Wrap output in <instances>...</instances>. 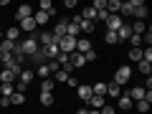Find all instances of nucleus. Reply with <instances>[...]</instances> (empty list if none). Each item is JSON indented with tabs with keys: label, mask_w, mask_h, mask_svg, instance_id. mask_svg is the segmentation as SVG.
<instances>
[{
	"label": "nucleus",
	"mask_w": 152,
	"mask_h": 114,
	"mask_svg": "<svg viewBox=\"0 0 152 114\" xmlns=\"http://www.w3.org/2000/svg\"><path fill=\"white\" fill-rule=\"evenodd\" d=\"M18 48L23 51V56H28V58H31V56L38 51V41H36V36H28L26 41H18Z\"/></svg>",
	"instance_id": "f257e3e1"
},
{
	"label": "nucleus",
	"mask_w": 152,
	"mask_h": 114,
	"mask_svg": "<svg viewBox=\"0 0 152 114\" xmlns=\"http://www.w3.org/2000/svg\"><path fill=\"white\" fill-rule=\"evenodd\" d=\"M56 43H58V51H61V53H66V56H71V53L76 51V38H71V36L58 38Z\"/></svg>",
	"instance_id": "f03ea898"
},
{
	"label": "nucleus",
	"mask_w": 152,
	"mask_h": 114,
	"mask_svg": "<svg viewBox=\"0 0 152 114\" xmlns=\"http://www.w3.org/2000/svg\"><path fill=\"white\" fill-rule=\"evenodd\" d=\"M129 79H132V69H129V66H122V69L114 74V84H119V86H124Z\"/></svg>",
	"instance_id": "7ed1b4c3"
},
{
	"label": "nucleus",
	"mask_w": 152,
	"mask_h": 114,
	"mask_svg": "<svg viewBox=\"0 0 152 114\" xmlns=\"http://www.w3.org/2000/svg\"><path fill=\"white\" fill-rule=\"evenodd\" d=\"M71 23H76V26H79V31H81L84 36H91V33H94V23H91V20H84L81 15H79V18H74Z\"/></svg>",
	"instance_id": "20e7f679"
},
{
	"label": "nucleus",
	"mask_w": 152,
	"mask_h": 114,
	"mask_svg": "<svg viewBox=\"0 0 152 114\" xmlns=\"http://www.w3.org/2000/svg\"><path fill=\"white\" fill-rule=\"evenodd\" d=\"M26 18H33V5H28V3H23L20 8L15 10V20L20 23V20H26Z\"/></svg>",
	"instance_id": "39448f33"
},
{
	"label": "nucleus",
	"mask_w": 152,
	"mask_h": 114,
	"mask_svg": "<svg viewBox=\"0 0 152 114\" xmlns=\"http://www.w3.org/2000/svg\"><path fill=\"white\" fill-rule=\"evenodd\" d=\"M104 23H107V31H112V33H117V31H119L122 26H124V20H122L119 15H109V18H107Z\"/></svg>",
	"instance_id": "423d86ee"
},
{
	"label": "nucleus",
	"mask_w": 152,
	"mask_h": 114,
	"mask_svg": "<svg viewBox=\"0 0 152 114\" xmlns=\"http://www.w3.org/2000/svg\"><path fill=\"white\" fill-rule=\"evenodd\" d=\"M76 94H79V99H81V102H86V104H89V99L94 96L91 86H86V84H79V86H76Z\"/></svg>",
	"instance_id": "0eeeda50"
},
{
	"label": "nucleus",
	"mask_w": 152,
	"mask_h": 114,
	"mask_svg": "<svg viewBox=\"0 0 152 114\" xmlns=\"http://www.w3.org/2000/svg\"><path fill=\"white\" fill-rule=\"evenodd\" d=\"M36 41H38V46H43V48H46V46H51V43H56L53 36H51V31H41L36 36Z\"/></svg>",
	"instance_id": "6e6552de"
},
{
	"label": "nucleus",
	"mask_w": 152,
	"mask_h": 114,
	"mask_svg": "<svg viewBox=\"0 0 152 114\" xmlns=\"http://www.w3.org/2000/svg\"><path fill=\"white\" fill-rule=\"evenodd\" d=\"M94 46H91V41H89V38H76V53H86V51H91Z\"/></svg>",
	"instance_id": "1a4fd4ad"
},
{
	"label": "nucleus",
	"mask_w": 152,
	"mask_h": 114,
	"mask_svg": "<svg viewBox=\"0 0 152 114\" xmlns=\"http://www.w3.org/2000/svg\"><path fill=\"white\" fill-rule=\"evenodd\" d=\"M66 26H69L66 20H58V23H56V28L51 31V36H53V41H58V38H64V36H66Z\"/></svg>",
	"instance_id": "9d476101"
},
{
	"label": "nucleus",
	"mask_w": 152,
	"mask_h": 114,
	"mask_svg": "<svg viewBox=\"0 0 152 114\" xmlns=\"http://www.w3.org/2000/svg\"><path fill=\"white\" fill-rule=\"evenodd\" d=\"M41 51H43V56H46V61H53L56 56L61 53V51H58V43H51V46H46V48H41Z\"/></svg>",
	"instance_id": "9b49d317"
},
{
	"label": "nucleus",
	"mask_w": 152,
	"mask_h": 114,
	"mask_svg": "<svg viewBox=\"0 0 152 114\" xmlns=\"http://www.w3.org/2000/svg\"><path fill=\"white\" fill-rule=\"evenodd\" d=\"M33 20H36L38 28H41V26H46V23L51 20V15H48V13H43V10H33Z\"/></svg>",
	"instance_id": "f8f14e48"
},
{
	"label": "nucleus",
	"mask_w": 152,
	"mask_h": 114,
	"mask_svg": "<svg viewBox=\"0 0 152 114\" xmlns=\"http://www.w3.org/2000/svg\"><path fill=\"white\" fill-rule=\"evenodd\" d=\"M69 61H71V69H84V66H86L84 56H81V53H76V51H74V53L69 56Z\"/></svg>",
	"instance_id": "ddd939ff"
},
{
	"label": "nucleus",
	"mask_w": 152,
	"mask_h": 114,
	"mask_svg": "<svg viewBox=\"0 0 152 114\" xmlns=\"http://www.w3.org/2000/svg\"><path fill=\"white\" fill-rule=\"evenodd\" d=\"M18 28H20L23 33H33L38 26H36V20H33V18H26V20H20V23H18Z\"/></svg>",
	"instance_id": "4468645a"
},
{
	"label": "nucleus",
	"mask_w": 152,
	"mask_h": 114,
	"mask_svg": "<svg viewBox=\"0 0 152 114\" xmlns=\"http://www.w3.org/2000/svg\"><path fill=\"white\" fill-rule=\"evenodd\" d=\"M15 81H18V76L13 71H8V69L0 71V84H15Z\"/></svg>",
	"instance_id": "2eb2a0df"
},
{
	"label": "nucleus",
	"mask_w": 152,
	"mask_h": 114,
	"mask_svg": "<svg viewBox=\"0 0 152 114\" xmlns=\"http://www.w3.org/2000/svg\"><path fill=\"white\" fill-rule=\"evenodd\" d=\"M33 71H36V76H41V79H51V76H53V71H51L48 61H46L43 66H38V69H33Z\"/></svg>",
	"instance_id": "dca6fc26"
},
{
	"label": "nucleus",
	"mask_w": 152,
	"mask_h": 114,
	"mask_svg": "<svg viewBox=\"0 0 152 114\" xmlns=\"http://www.w3.org/2000/svg\"><path fill=\"white\" fill-rule=\"evenodd\" d=\"M129 36H132V28H129V23H124V26L119 28V31H117V41H129Z\"/></svg>",
	"instance_id": "f3484780"
},
{
	"label": "nucleus",
	"mask_w": 152,
	"mask_h": 114,
	"mask_svg": "<svg viewBox=\"0 0 152 114\" xmlns=\"http://www.w3.org/2000/svg\"><path fill=\"white\" fill-rule=\"evenodd\" d=\"M145 91H147L145 86H134V89H129V94H127V96H129L132 102H140V99H145Z\"/></svg>",
	"instance_id": "a211bd4d"
},
{
	"label": "nucleus",
	"mask_w": 152,
	"mask_h": 114,
	"mask_svg": "<svg viewBox=\"0 0 152 114\" xmlns=\"http://www.w3.org/2000/svg\"><path fill=\"white\" fill-rule=\"evenodd\" d=\"M107 96H114V99H119L122 96V86H119V84H107Z\"/></svg>",
	"instance_id": "6ab92c4d"
},
{
	"label": "nucleus",
	"mask_w": 152,
	"mask_h": 114,
	"mask_svg": "<svg viewBox=\"0 0 152 114\" xmlns=\"http://www.w3.org/2000/svg\"><path fill=\"white\" fill-rule=\"evenodd\" d=\"M38 10H43V13H48V15H53L56 8H53V3H51V0H41V3H38Z\"/></svg>",
	"instance_id": "aec40b11"
},
{
	"label": "nucleus",
	"mask_w": 152,
	"mask_h": 114,
	"mask_svg": "<svg viewBox=\"0 0 152 114\" xmlns=\"http://www.w3.org/2000/svg\"><path fill=\"white\" fill-rule=\"evenodd\" d=\"M69 76H71L69 69H58L53 76H51V79H53V81H69Z\"/></svg>",
	"instance_id": "412c9836"
},
{
	"label": "nucleus",
	"mask_w": 152,
	"mask_h": 114,
	"mask_svg": "<svg viewBox=\"0 0 152 114\" xmlns=\"http://www.w3.org/2000/svg\"><path fill=\"white\" fill-rule=\"evenodd\" d=\"M18 38H20V28H8V31H5V41L18 43Z\"/></svg>",
	"instance_id": "4be33fe9"
},
{
	"label": "nucleus",
	"mask_w": 152,
	"mask_h": 114,
	"mask_svg": "<svg viewBox=\"0 0 152 114\" xmlns=\"http://www.w3.org/2000/svg\"><path fill=\"white\" fill-rule=\"evenodd\" d=\"M38 102L43 104V107H53V94H51V91H41Z\"/></svg>",
	"instance_id": "5701e85b"
},
{
	"label": "nucleus",
	"mask_w": 152,
	"mask_h": 114,
	"mask_svg": "<svg viewBox=\"0 0 152 114\" xmlns=\"http://www.w3.org/2000/svg\"><path fill=\"white\" fill-rule=\"evenodd\" d=\"M31 64H36V69H38V66H43V64H46V56H43V51H41V48H38L36 53L31 56Z\"/></svg>",
	"instance_id": "b1692460"
},
{
	"label": "nucleus",
	"mask_w": 152,
	"mask_h": 114,
	"mask_svg": "<svg viewBox=\"0 0 152 114\" xmlns=\"http://www.w3.org/2000/svg\"><path fill=\"white\" fill-rule=\"evenodd\" d=\"M117 104H119V109H132V107H134V102H132L127 94H122V96L117 99Z\"/></svg>",
	"instance_id": "393cba45"
},
{
	"label": "nucleus",
	"mask_w": 152,
	"mask_h": 114,
	"mask_svg": "<svg viewBox=\"0 0 152 114\" xmlns=\"http://www.w3.org/2000/svg\"><path fill=\"white\" fill-rule=\"evenodd\" d=\"M0 94L10 99L13 94H15V84H0Z\"/></svg>",
	"instance_id": "a878e982"
},
{
	"label": "nucleus",
	"mask_w": 152,
	"mask_h": 114,
	"mask_svg": "<svg viewBox=\"0 0 152 114\" xmlns=\"http://www.w3.org/2000/svg\"><path fill=\"white\" fill-rule=\"evenodd\" d=\"M132 15H134L137 20H145V18H147V8H145V3H142V5H137L134 10H132Z\"/></svg>",
	"instance_id": "bb28decb"
},
{
	"label": "nucleus",
	"mask_w": 152,
	"mask_h": 114,
	"mask_svg": "<svg viewBox=\"0 0 152 114\" xmlns=\"http://www.w3.org/2000/svg\"><path fill=\"white\" fill-rule=\"evenodd\" d=\"M129 28H132V33H134V36H142V33L147 31V23H145V20H137L134 26H129Z\"/></svg>",
	"instance_id": "cd10ccee"
},
{
	"label": "nucleus",
	"mask_w": 152,
	"mask_h": 114,
	"mask_svg": "<svg viewBox=\"0 0 152 114\" xmlns=\"http://www.w3.org/2000/svg\"><path fill=\"white\" fill-rule=\"evenodd\" d=\"M91 91L96 94V96H107V84H104V81L94 84V86H91Z\"/></svg>",
	"instance_id": "c85d7f7f"
},
{
	"label": "nucleus",
	"mask_w": 152,
	"mask_h": 114,
	"mask_svg": "<svg viewBox=\"0 0 152 114\" xmlns=\"http://www.w3.org/2000/svg\"><path fill=\"white\" fill-rule=\"evenodd\" d=\"M23 102H26V94H20V91H15V94L10 96V107H20Z\"/></svg>",
	"instance_id": "c756f323"
},
{
	"label": "nucleus",
	"mask_w": 152,
	"mask_h": 114,
	"mask_svg": "<svg viewBox=\"0 0 152 114\" xmlns=\"http://www.w3.org/2000/svg\"><path fill=\"white\" fill-rule=\"evenodd\" d=\"M132 109H137V112L145 114V112H150V102H147V99H140V102H134V107H132Z\"/></svg>",
	"instance_id": "7c9ffc66"
},
{
	"label": "nucleus",
	"mask_w": 152,
	"mask_h": 114,
	"mask_svg": "<svg viewBox=\"0 0 152 114\" xmlns=\"http://www.w3.org/2000/svg\"><path fill=\"white\" fill-rule=\"evenodd\" d=\"M137 69H140V74H145V76L152 74V64H147V61H137Z\"/></svg>",
	"instance_id": "2f4dec72"
},
{
	"label": "nucleus",
	"mask_w": 152,
	"mask_h": 114,
	"mask_svg": "<svg viewBox=\"0 0 152 114\" xmlns=\"http://www.w3.org/2000/svg\"><path fill=\"white\" fill-rule=\"evenodd\" d=\"M89 107L91 109H102L104 107V96H96V94H94V96L89 99Z\"/></svg>",
	"instance_id": "473e14b6"
},
{
	"label": "nucleus",
	"mask_w": 152,
	"mask_h": 114,
	"mask_svg": "<svg viewBox=\"0 0 152 114\" xmlns=\"http://www.w3.org/2000/svg\"><path fill=\"white\" fill-rule=\"evenodd\" d=\"M104 43H109V46H117V43H119V41H117V33L107 31V33H104Z\"/></svg>",
	"instance_id": "72a5a7b5"
},
{
	"label": "nucleus",
	"mask_w": 152,
	"mask_h": 114,
	"mask_svg": "<svg viewBox=\"0 0 152 114\" xmlns=\"http://www.w3.org/2000/svg\"><path fill=\"white\" fill-rule=\"evenodd\" d=\"M53 86H56L53 79H43V84H41V91H51V94H53Z\"/></svg>",
	"instance_id": "f704fd0d"
},
{
	"label": "nucleus",
	"mask_w": 152,
	"mask_h": 114,
	"mask_svg": "<svg viewBox=\"0 0 152 114\" xmlns=\"http://www.w3.org/2000/svg\"><path fill=\"white\" fill-rule=\"evenodd\" d=\"M81 18H84V20H91V23H94V20H96V10H94V8H84V15H81Z\"/></svg>",
	"instance_id": "c9c22d12"
},
{
	"label": "nucleus",
	"mask_w": 152,
	"mask_h": 114,
	"mask_svg": "<svg viewBox=\"0 0 152 114\" xmlns=\"http://www.w3.org/2000/svg\"><path fill=\"white\" fill-rule=\"evenodd\" d=\"M129 58L132 61H142V48H129Z\"/></svg>",
	"instance_id": "e433bc0d"
},
{
	"label": "nucleus",
	"mask_w": 152,
	"mask_h": 114,
	"mask_svg": "<svg viewBox=\"0 0 152 114\" xmlns=\"http://www.w3.org/2000/svg\"><path fill=\"white\" fill-rule=\"evenodd\" d=\"M129 43L134 46V48H142V36H134V33H132V36H129Z\"/></svg>",
	"instance_id": "4c0bfd02"
},
{
	"label": "nucleus",
	"mask_w": 152,
	"mask_h": 114,
	"mask_svg": "<svg viewBox=\"0 0 152 114\" xmlns=\"http://www.w3.org/2000/svg\"><path fill=\"white\" fill-rule=\"evenodd\" d=\"M84 61H96V51H86V53H84Z\"/></svg>",
	"instance_id": "58836bf2"
},
{
	"label": "nucleus",
	"mask_w": 152,
	"mask_h": 114,
	"mask_svg": "<svg viewBox=\"0 0 152 114\" xmlns=\"http://www.w3.org/2000/svg\"><path fill=\"white\" fill-rule=\"evenodd\" d=\"M94 10H104V8H107V3H104V0H94Z\"/></svg>",
	"instance_id": "ea45409f"
},
{
	"label": "nucleus",
	"mask_w": 152,
	"mask_h": 114,
	"mask_svg": "<svg viewBox=\"0 0 152 114\" xmlns=\"http://www.w3.org/2000/svg\"><path fill=\"white\" fill-rule=\"evenodd\" d=\"M107 18H109L107 8H104V10H96V20H107Z\"/></svg>",
	"instance_id": "a19ab883"
},
{
	"label": "nucleus",
	"mask_w": 152,
	"mask_h": 114,
	"mask_svg": "<svg viewBox=\"0 0 152 114\" xmlns=\"http://www.w3.org/2000/svg\"><path fill=\"white\" fill-rule=\"evenodd\" d=\"M99 114H117V109H112V107H102V109H99Z\"/></svg>",
	"instance_id": "79ce46f5"
},
{
	"label": "nucleus",
	"mask_w": 152,
	"mask_h": 114,
	"mask_svg": "<svg viewBox=\"0 0 152 114\" xmlns=\"http://www.w3.org/2000/svg\"><path fill=\"white\" fill-rule=\"evenodd\" d=\"M0 107L8 109V107H10V99H8V96H0Z\"/></svg>",
	"instance_id": "37998d69"
},
{
	"label": "nucleus",
	"mask_w": 152,
	"mask_h": 114,
	"mask_svg": "<svg viewBox=\"0 0 152 114\" xmlns=\"http://www.w3.org/2000/svg\"><path fill=\"white\" fill-rule=\"evenodd\" d=\"M66 84H69V86H74V89H76V86H79V79H76V76H69V81H66Z\"/></svg>",
	"instance_id": "c03bdc74"
},
{
	"label": "nucleus",
	"mask_w": 152,
	"mask_h": 114,
	"mask_svg": "<svg viewBox=\"0 0 152 114\" xmlns=\"http://www.w3.org/2000/svg\"><path fill=\"white\" fill-rule=\"evenodd\" d=\"M86 114H99V109H89V112Z\"/></svg>",
	"instance_id": "a18cd8bd"
},
{
	"label": "nucleus",
	"mask_w": 152,
	"mask_h": 114,
	"mask_svg": "<svg viewBox=\"0 0 152 114\" xmlns=\"http://www.w3.org/2000/svg\"><path fill=\"white\" fill-rule=\"evenodd\" d=\"M89 112V109H79V112H76V114H86Z\"/></svg>",
	"instance_id": "49530a36"
},
{
	"label": "nucleus",
	"mask_w": 152,
	"mask_h": 114,
	"mask_svg": "<svg viewBox=\"0 0 152 114\" xmlns=\"http://www.w3.org/2000/svg\"><path fill=\"white\" fill-rule=\"evenodd\" d=\"M0 53H3V38H0Z\"/></svg>",
	"instance_id": "de8ad7c7"
}]
</instances>
